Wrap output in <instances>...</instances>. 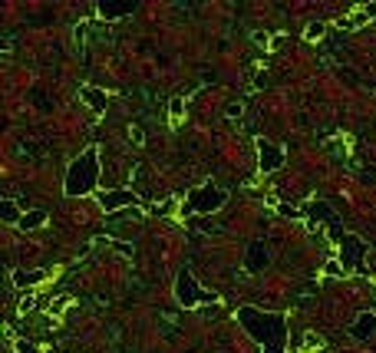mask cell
<instances>
[{"label": "cell", "mask_w": 376, "mask_h": 353, "mask_svg": "<svg viewBox=\"0 0 376 353\" xmlns=\"http://www.w3.org/2000/svg\"><path fill=\"white\" fill-rule=\"evenodd\" d=\"M96 201L106 215H119V211H125V208H135V205H139V195H132L129 189H113V191H99Z\"/></svg>", "instance_id": "7"}, {"label": "cell", "mask_w": 376, "mask_h": 353, "mask_svg": "<svg viewBox=\"0 0 376 353\" xmlns=\"http://www.w3.org/2000/svg\"><path fill=\"white\" fill-rule=\"evenodd\" d=\"M324 33H327V27H324L320 20H314V23H307V33H304V37H307V40H314V43H317V40L324 37Z\"/></svg>", "instance_id": "16"}, {"label": "cell", "mask_w": 376, "mask_h": 353, "mask_svg": "<svg viewBox=\"0 0 376 353\" xmlns=\"http://www.w3.org/2000/svg\"><path fill=\"white\" fill-rule=\"evenodd\" d=\"M0 218L10 221V225H20V218H23V211H20V205L13 198H4L0 201Z\"/></svg>", "instance_id": "15"}, {"label": "cell", "mask_w": 376, "mask_h": 353, "mask_svg": "<svg viewBox=\"0 0 376 353\" xmlns=\"http://www.w3.org/2000/svg\"><path fill=\"white\" fill-rule=\"evenodd\" d=\"M278 215H280V218H300V211L294 208V205H280Z\"/></svg>", "instance_id": "21"}, {"label": "cell", "mask_w": 376, "mask_h": 353, "mask_svg": "<svg viewBox=\"0 0 376 353\" xmlns=\"http://www.w3.org/2000/svg\"><path fill=\"white\" fill-rule=\"evenodd\" d=\"M135 10V0H99L96 4V13L103 20H123Z\"/></svg>", "instance_id": "9"}, {"label": "cell", "mask_w": 376, "mask_h": 353, "mask_svg": "<svg viewBox=\"0 0 376 353\" xmlns=\"http://www.w3.org/2000/svg\"><path fill=\"white\" fill-rule=\"evenodd\" d=\"M224 116H228V119H238V116H241V103H224Z\"/></svg>", "instance_id": "20"}, {"label": "cell", "mask_w": 376, "mask_h": 353, "mask_svg": "<svg viewBox=\"0 0 376 353\" xmlns=\"http://www.w3.org/2000/svg\"><path fill=\"white\" fill-rule=\"evenodd\" d=\"M360 10H363L367 17H376V0H373V4H363V7H360Z\"/></svg>", "instance_id": "24"}, {"label": "cell", "mask_w": 376, "mask_h": 353, "mask_svg": "<svg viewBox=\"0 0 376 353\" xmlns=\"http://www.w3.org/2000/svg\"><path fill=\"white\" fill-rule=\"evenodd\" d=\"M270 261V251L264 241H254V245H248V258H244V267L248 271H264Z\"/></svg>", "instance_id": "11"}, {"label": "cell", "mask_w": 376, "mask_h": 353, "mask_svg": "<svg viewBox=\"0 0 376 353\" xmlns=\"http://www.w3.org/2000/svg\"><path fill=\"white\" fill-rule=\"evenodd\" d=\"M238 324L244 327V334L251 340H258L264 353H287V314L280 310H261V307H238Z\"/></svg>", "instance_id": "1"}, {"label": "cell", "mask_w": 376, "mask_h": 353, "mask_svg": "<svg viewBox=\"0 0 376 353\" xmlns=\"http://www.w3.org/2000/svg\"><path fill=\"white\" fill-rule=\"evenodd\" d=\"M96 185H99V149L89 145V149H83L69 162L67 179H63V191L73 195V198H83L89 191H96Z\"/></svg>", "instance_id": "2"}, {"label": "cell", "mask_w": 376, "mask_h": 353, "mask_svg": "<svg viewBox=\"0 0 376 353\" xmlns=\"http://www.w3.org/2000/svg\"><path fill=\"white\" fill-rule=\"evenodd\" d=\"M47 225V211L43 208H33V211H23V218H20V228L23 231H37Z\"/></svg>", "instance_id": "14"}, {"label": "cell", "mask_w": 376, "mask_h": 353, "mask_svg": "<svg viewBox=\"0 0 376 353\" xmlns=\"http://www.w3.org/2000/svg\"><path fill=\"white\" fill-rule=\"evenodd\" d=\"M129 139H132V145H142V139H145L142 125H132V129H129Z\"/></svg>", "instance_id": "22"}, {"label": "cell", "mask_w": 376, "mask_h": 353, "mask_svg": "<svg viewBox=\"0 0 376 353\" xmlns=\"http://www.w3.org/2000/svg\"><path fill=\"white\" fill-rule=\"evenodd\" d=\"M373 334H376V314L373 310H363V314L353 317V324H350V337H353V340L363 344V340H370Z\"/></svg>", "instance_id": "10"}, {"label": "cell", "mask_w": 376, "mask_h": 353, "mask_svg": "<svg viewBox=\"0 0 376 353\" xmlns=\"http://www.w3.org/2000/svg\"><path fill=\"white\" fill-rule=\"evenodd\" d=\"M224 201H228V191L212 185V181H205V185L188 191V198L182 205V215H212V211L222 208Z\"/></svg>", "instance_id": "3"}, {"label": "cell", "mask_w": 376, "mask_h": 353, "mask_svg": "<svg viewBox=\"0 0 376 353\" xmlns=\"http://www.w3.org/2000/svg\"><path fill=\"white\" fill-rule=\"evenodd\" d=\"M254 86H258V89H264V86H268V73H261V77L254 79Z\"/></svg>", "instance_id": "25"}, {"label": "cell", "mask_w": 376, "mask_h": 353, "mask_svg": "<svg viewBox=\"0 0 376 353\" xmlns=\"http://www.w3.org/2000/svg\"><path fill=\"white\" fill-rule=\"evenodd\" d=\"M337 261L343 264V271L367 274V241L360 238V235H350L347 231V238H343V245H340Z\"/></svg>", "instance_id": "6"}, {"label": "cell", "mask_w": 376, "mask_h": 353, "mask_svg": "<svg viewBox=\"0 0 376 353\" xmlns=\"http://www.w3.org/2000/svg\"><path fill=\"white\" fill-rule=\"evenodd\" d=\"M169 113H172V119H182V113H185V99H182V96H175L172 103H169Z\"/></svg>", "instance_id": "17"}, {"label": "cell", "mask_w": 376, "mask_h": 353, "mask_svg": "<svg viewBox=\"0 0 376 353\" xmlns=\"http://www.w3.org/2000/svg\"><path fill=\"white\" fill-rule=\"evenodd\" d=\"M175 297H178V304H182V307L215 304V301H218V294L202 291V287H198V281H195V274H188V271H182V274L175 277Z\"/></svg>", "instance_id": "5"}, {"label": "cell", "mask_w": 376, "mask_h": 353, "mask_svg": "<svg viewBox=\"0 0 376 353\" xmlns=\"http://www.w3.org/2000/svg\"><path fill=\"white\" fill-rule=\"evenodd\" d=\"M113 248H119V254H125V258H132V245H125V241H113Z\"/></svg>", "instance_id": "23"}, {"label": "cell", "mask_w": 376, "mask_h": 353, "mask_svg": "<svg viewBox=\"0 0 376 353\" xmlns=\"http://www.w3.org/2000/svg\"><path fill=\"white\" fill-rule=\"evenodd\" d=\"M324 274H327V277H340V274H347V271H343V264H340V261H327V264H324Z\"/></svg>", "instance_id": "18"}, {"label": "cell", "mask_w": 376, "mask_h": 353, "mask_svg": "<svg viewBox=\"0 0 376 353\" xmlns=\"http://www.w3.org/2000/svg\"><path fill=\"white\" fill-rule=\"evenodd\" d=\"M307 218H310V225H324L334 245H343V238H347L343 221H340V215L330 208L327 201H310V205H307Z\"/></svg>", "instance_id": "4"}, {"label": "cell", "mask_w": 376, "mask_h": 353, "mask_svg": "<svg viewBox=\"0 0 376 353\" xmlns=\"http://www.w3.org/2000/svg\"><path fill=\"white\" fill-rule=\"evenodd\" d=\"M79 96L86 99V106L93 109V113H106V93H103V89H96V86H83V89H79Z\"/></svg>", "instance_id": "13"}, {"label": "cell", "mask_w": 376, "mask_h": 353, "mask_svg": "<svg viewBox=\"0 0 376 353\" xmlns=\"http://www.w3.org/2000/svg\"><path fill=\"white\" fill-rule=\"evenodd\" d=\"M284 165V149L274 145L270 139H258V169L261 172H278Z\"/></svg>", "instance_id": "8"}, {"label": "cell", "mask_w": 376, "mask_h": 353, "mask_svg": "<svg viewBox=\"0 0 376 353\" xmlns=\"http://www.w3.org/2000/svg\"><path fill=\"white\" fill-rule=\"evenodd\" d=\"M47 274L50 271H43V267H37V271H13L10 281L17 287H33V284H40V281H47Z\"/></svg>", "instance_id": "12"}, {"label": "cell", "mask_w": 376, "mask_h": 353, "mask_svg": "<svg viewBox=\"0 0 376 353\" xmlns=\"http://www.w3.org/2000/svg\"><path fill=\"white\" fill-rule=\"evenodd\" d=\"M13 353H43L37 344H30V340H20L17 347H13Z\"/></svg>", "instance_id": "19"}]
</instances>
